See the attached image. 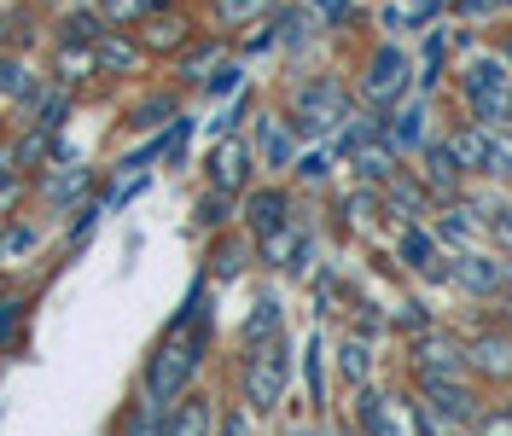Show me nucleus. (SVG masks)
<instances>
[{
	"instance_id": "obj_26",
	"label": "nucleus",
	"mask_w": 512,
	"mask_h": 436,
	"mask_svg": "<svg viewBox=\"0 0 512 436\" xmlns=\"http://www.w3.org/2000/svg\"><path fill=\"white\" fill-rule=\"evenodd\" d=\"M222 35H210V41H198V47H187V53H181V64H175V70H181V82H192V88H198V82H204V76H210V70H216V64H222Z\"/></svg>"
},
{
	"instance_id": "obj_36",
	"label": "nucleus",
	"mask_w": 512,
	"mask_h": 436,
	"mask_svg": "<svg viewBox=\"0 0 512 436\" xmlns=\"http://www.w3.org/2000/svg\"><path fill=\"white\" fill-rule=\"evenodd\" d=\"M35 221H18V227H6L0 233V262H12V256H24V250H35Z\"/></svg>"
},
{
	"instance_id": "obj_2",
	"label": "nucleus",
	"mask_w": 512,
	"mask_h": 436,
	"mask_svg": "<svg viewBox=\"0 0 512 436\" xmlns=\"http://www.w3.org/2000/svg\"><path fill=\"white\" fill-rule=\"evenodd\" d=\"M454 88L466 99L472 123L507 128V94H512V64L501 59V47H472L466 59H454Z\"/></svg>"
},
{
	"instance_id": "obj_17",
	"label": "nucleus",
	"mask_w": 512,
	"mask_h": 436,
	"mask_svg": "<svg viewBox=\"0 0 512 436\" xmlns=\"http://www.w3.org/2000/svg\"><path fill=\"white\" fill-rule=\"evenodd\" d=\"M286 221H291V192L286 187H251L245 192V227H251V239L286 227Z\"/></svg>"
},
{
	"instance_id": "obj_42",
	"label": "nucleus",
	"mask_w": 512,
	"mask_h": 436,
	"mask_svg": "<svg viewBox=\"0 0 512 436\" xmlns=\"http://www.w3.org/2000/svg\"><path fill=\"white\" fill-rule=\"evenodd\" d=\"M245 111H251V99H233V105H227L222 117L210 123V134H216V140H227V134H239V123H245Z\"/></svg>"
},
{
	"instance_id": "obj_33",
	"label": "nucleus",
	"mask_w": 512,
	"mask_h": 436,
	"mask_svg": "<svg viewBox=\"0 0 512 436\" xmlns=\"http://www.w3.org/2000/svg\"><path fill=\"white\" fill-rule=\"evenodd\" d=\"M146 0H99V18L111 24V30H128V24H146Z\"/></svg>"
},
{
	"instance_id": "obj_6",
	"label": "nucleus",
	"mask_w": 512,
	"mask_h": 436,
	"mask_svg": "<svg viewBox=\"0 0 512 436\" xmlns=\"http://www.w3.org/2000/svg\"><path fill=\"white\" fill-rule=\"evenodd\" d=\"M414 402L425 407V413L448 419L454 431H472V425H478V413L489 407V402H483V384H478V378H419V384H414Z\"/></svg>"
},
{
	"instance_id": "obj_10",
	"label": "nucleus",
	"mask_w": 512,
	"mask_h": 436,
	"mask_svg": "<svg viewBox=\"0 0 512 436\" xmlns=\"http://www.w3.org/2000/svg\"><path fill=\"white\" fill-rule=\"evenodd\" d=\"M466 361H472V378L478 384L507 390L512 384V326H478L466 338Z\"/></svg>"
},
{
	"instance_id": "obj_46",
	"label": "nucleus",
	"mask_w": 512,
	"mask_h": 436,
	"mask_svg": "<svg viewBox=\"0 0 512 436\" xmlns=\"http://www.w3.org/2000/svg\"><path fill=\"white\" fill-rule=\"evenodd\" d=\"M18 314H24V303H0V343L12 338V326H18Z\"/></svg>"
},
{
	"instance_id": "obj_5",
	"label": "nucleus",
	"mask_w": 512,
	"mask_h": 436,
	"mask_svg": "<svg viewBox=\"0 0 512 436\" xmlns=\"http://www.w3.org/2000/svg\"><path fill=\"white\" fill-rule=\"evenodd\" d=\"M414 88V59H408V47L402 41H390L384 35L379 47L361 59V76H355V99L367 105V111H390V105H402Z\"/></svg>"
},
{
	"instance_id": "obj_27",
	"label": "nucleus",
	"mask_w": 512,
	"mask_h": 436,
	"mask_svg": "<svg viewBox=\"0 0 512 436\" xmlns=\"http://www.w3.org/2000/svg\"><path fill=\"white\" fill-rule=\"evenodd\" d=\"M0 94L6 99H24L30 105L35 94H41V76H35L24 59H12V53H0Z\"/></svg>"
},
{
	"instance_id": "obj_47",
	"label": "nucleus",
	"mask_w": 512,
	"mask_h": 436,
	"mask_svg": "<svg viewBox=\"0 0 512 436\" xmlns=\"http://www.w3.org/2000/svg\"><path fill=\"white\" fill-rule=\"evenodd\" d=\"M501 291L512 297V256H501Z\"/></svg>"
},
{
	"instance_id": "obj_51",
	"label": "nucleus",
	"mask_w": 512,
	"mask_h": 436,
	"mask_svg": "<svg viewBox=\"0 0 512 436\" xmlns=\"http://www.w3.org/2000/svg\"><path fill=\"white\" fill-rule=\"evenodd\" d=\"M466 436H472V431H466Z\"/></svg>"
},
{
	"instance_id": "obj_45",
	"label": "nucleus",
	"mask_w": 512,
	"mask_h": 436,
	"mask_svg": "<svg viewBox=\"0 0 512 436\" xmlns=\"http://www.w3.org/2000/svg\"><path fill=\"white\" fill-rule=\"evenodd\" d=\"M18 192H24V175H0V216L18 204Z\"/></svg>"
},
{
	"instance_id": "obj_30",
	"label": "nucleus",
	"mask_w": 512,
	"mask_h": 436,
	"mask_svg": "<svg viewBox=\"0 0 512 436\" xmlns=\"http://www.w3.org/2000/svg\"><path fill=\"white\" fill-rule=\"evenodd\" d=\"M245 262H251V245L245 239H222V245L210 250V280H239L245 274Z\"/></svg>"
},
{
	"instance_id": "obj_34",
	"label": "nucleus",
	"mask_w": 512,
	"mask_h": 436,
	"mask_svg": "<svg viewBox=\"0 0 512 436\" xmlns=\"http://www.w3.org/2000/svg\"><path fill=\"white\" fill-rule=\"evenodd\" d=\"M233 204H239L233 192L210 187V192H204V198H198V227H222V221H227V210H233Z\"/></svg>"
},
{
	"instance_id": "obj_40",
	"label": "nucleus",
	"mask_w": 512,
	"mask_h": 436,
	"mask_svg": "<svg viewBox=\"0 0 512 436\" xmlns=\"http://www.w3.org/2000/svg\"><path fill=\"white\" fill-rule=\"evenodd\" d=\"M326 169H332V157H326V152H297V163H291V175H297L303 187H320V181H326Z\"/></svg>"
},
{
	"instance_id": "obj_28",
	"label": "nucleus",
	"mask_w": 512,
	"mask_h": 436,
	"mask_svg": "<svg viewBox=\"0 0 512 436\" xmlns=\"http://www.w3.org/2000/svg\"><path fill=\"white\" fill-rule=\"evenodd\" d=\"M483 233H489V245L501 250V256H512V192H495V198H489Z\"/></svg>"
},
{
	"instance_id": "obj_3",
	"label": "nucleus",
	"mask_w": 512,
	"mask_h": 436,
	"mask_svg": "<svg viewBox=\"0 0 512 436\" xmlns=\"http://www.w3.org/2000/svg\"><path fill=\"white\" fill-rule=\"evenodd\" d=\"M350 117H355V94L332 76V70L303 76L286 99V123L297 128V140H332Z\"/></svg>"
},
{
	"instance_id": "obj_11",
	"label": "nucleus",
	"mask_w": 512,
	"mask_h": 436,
	"mask_svg": "<svg viewBox=\"0 0 512 436\" xmlns=\"http://www.w3.org/2000/svg\"><path fill=\"white\" fill-rule=\"evenodd\" d=\"M448 285L460 291V297H472V303H495L501 297V256H489V250H454L448 256Z\"/></svg>"
},
{
	"instance_id": "obj_18",
	"label": "nucleus",
	"mask_w": 512,
	"mask_h": 436,
	"mask_svg": "<svg viewBox=\"0 0 512 436\" xmlns=\"http://www.w3.org/2000/svg\"><path fill=\"white\" fill-rule=\"evenodd\" d=\"M163 436H216V402L210 396H181L163 413Z\"/></svg>"
},
{
	"instance_id": "obj_8",
	"label": "nucleus",
	"mask_w": 512,
	"mask_h": 436,
	"mask_svg": "<svg viewBox=\"0 0 512 436\" xmlns=\"http://www.w3.org/2000/svg\"><path fill=\"white\" fill-rule=\"evenodd\" d=\"M355 436H419L414 431V402H402V396H390L379 384H361L355 390Z\"/></svg>"
},
{
	"instance_id": "obj_9",
	"label": "nucleus",
	"mask_w": 512,
	"mask_h": 436,
	"mask_svg": "<svg viewBox=\"0 0 512 436\" xmlns=\"http://www.w3.org/2000/svg\"><path fill=\"white\" fill-rule=\"evenodd\" d=\"M414 175H419V187L431 192V204L466 198V187H472V175L460 169V157L448 152V140H443V134H437V140H425V152L414 157Z\"/></svg>"
},
{
	"instance_id": "obj_43",
	"label": "nucleus",
	"mask_w": 512,
	"mask_h": 436,
	"mask_svg": "<svg viewBox=\"0 0 512 436\" xmlns=\"http://www.w3.org/2000/svg\"><path fill=\"white\" fill-rule=\"evenodd\" d=\"M216 436H256L251 413H222V419H216Z\"/></svg>"
},
{
	"instance_id": "obj_23",
	"label": "nucleus",
	"mask_w": 512,
	"mask_h": 436,
	"mask_svg": "<svg viewBox=\"0 0 512 436\" xmlns=\"http://www.w3.org/2000/svg\"><path fill=\"white\" fill-rule=\"evenodd\" d=\"M210 12H216V30H251L280 12V0H210Z\"/></svg>"
},
{
	"instance_id": "obj_37",
	"label": "nucleus",
	"mask_w": 512,
	"mask_h": 436,
	"mask_svg": "<svg viewBox=\"0 0 512 436\" xmlns=\"http://www.w3.org/2000/svg\"><path fill=\"white\" fill-rule=\"evenodd\" d=\"M303 373H309V407H326V367H320V338L309 343V355H303Z\"/></svg>"
},
{
	"instance_id": "obj_38",
	"label": "nucleus",
	"mask_w": 512,
	"mask_h": 436,
	"mask_svg": "<svg viewBox=\"0 0 512 436\" xmlns=\"http://www.w3.org/2000/svg\"><path fill=\"white\" fill-rule=\"evenodd\" d=\"M472 436H512V402H495L478 413V425H472Z\"/></svg>"
},
{
	"instance_id": "obj_12",
	"label": "nucleus",
	"mask_w": 512,
	"mask_h": 436,
	"mask_svg": "<svg viewBox=\"0 0 512 436\" xmlns=\"http://www.w3.org/2000/svg\"><path fill=\"white\" fill-rule=\"evenodd\" d=\"M396 256H402V268H408V274H419L425 285H448V250L437 245L431 221H402Z\"/></svg>"
},
{
	"instance_id": "obj_4",
	"label": "nucleus",
	"mask_w": 512,
	"mask_h": 436,
	"mask_svg": "<svg viewBox=\"0 0 512 436\" xmlns=\"http://www.w3.org/2000/svg\"><path fill=\"white\" fill-rule=\"evenodd\" d=\"M286 390H291V343H286V332H280V338L245 349L239 396H245V413H251V419H268V413H280Z\"/></svg>"
},
{
	"instance_id": "obj_15",
	"label": "nucleus",
	"mask_w": 512,
	"mask_h": 436,
	"mask_svg": "<svg viewBox=\"0 0 512 436\" xmlns=\"http://www.w3.org/2000/svg\"><path fill=\"white\" fill-rule=\"evenodd\" d=\"M251 169H256L251 140H239V134L216 140V152H210V187H222V192H233V198H245V192H251Z\"/></svg>"
},
{
	"instance_id": "obj_29",
	"label": "nucleus",
	"mask_w": 512,
	"mask_h": 436,
	"mask_svg": "<svg viewBox=\"0 0 512 436\" xmlns=\"http://www.w3.org/2000/svg\"><path fill=\"white\" fill-rule=\"evenodd\" d=\"M448 18L454 24H472V30H495L507 18V6L501 0H448Z\"/></svg>"
},
{
	"instance_id": "obj_49",
	"label": "nucleus",
	"mask_w": 512,
	"mask_h": 436,
	"mask_svg": "<svg viewBox=\"0 0 512 436\" xmlns=\"http://www.w3.org/2000/svg\"><path fill=\"white\" fill-rule=\"evenodd\" d=\"M146 6H152V12H163V6H175V0H146Z\"/></svg>"
},
{
	"instance_id": "obj_32",
	"label": "nucleus",
	"mask_w": 512,
	"mask_h": 436,
	"mask_svg": "<svg viewBox=\"0 0 512 436\" xmlns=\"http://www.w3.org/2000/svg\"><path fill=\"white\" fill-rule=\"evenodd\" d=\"M88 76H99L94 47H59V82L64 88H76V82H88Z\"/></svg>"
},
{
	"instance_id": "obj_13",
	"label": "nucleus",
	"mask_w": 512,
	"mask_h": 436,
	"mask_svg": "<svg viewBox=\"0 0 512 436\" xmlns=\"http://www.w3.org/2000/svg\"><path fill=\"white\" fill-rule=\"evenodd\" d=\"M384 140L414 163L425 152V140H437L431 134V94H414V99H402V105H390L384 111Z\"/></svg>"
},
{
	"instance_id": "obj_48",
	"label": "nucleus",
	"mask_w": 512,
	"mask_h": 436,
	"mask_svg": "<svg viewBox=\"0 0 512 436\" xmlns=\"http://www.w3.org/2000/svg\"><path fill=\"white\" fill-rule=\"evenodd\" d=\"M286 436H326V431H320V425H291Z\"/></svg>"
},
{
	"instance_id": "obj_39",
	"label": "nucleus",
	"mask_w": 512,
	"mask_h": 436,
	"mask_svg": "<svg viewBox=\"0 0 512 436\" xmlns=\"http://www.w3.org/2000/svg\"><path fill=\"white\" fill-rule=\"evenodd\" d=\"M239 76H245V70L222 59L216 70H210V76H204V82H198V88H204V99H222V94H233V88H239Z\"/></svg>"
},
{
	"instance_id": "obj_24",
	"label": "nucleus",
	"mask_w": 512,
	"mask_h": 436,
	"mask_svg": "<svg viewBox=\"0 0 512 436\" xmlns=\"http://www.w3.org/2000/svg\"><path fill=\"white\" fill-rule=\"evenodd\" d=\"M338 373H344V384H350V390L373 384V338L350 332V338L338 343Z\"/></svg>"
},
{
	"instance_id": "obj_20",
	"label": "nucleus",
	"mask_w": 512,
	"mask_h": 436,
	"mask_svg": "<svg viewBox=\"0 0 512 436\" xmlns=\"http://www.w3.org/2000/svg\"><path fill=\"white\" fill-rule=\"evenodd\" d=\"M88 187H94V169L88 163H59V175L41 187V198H47V210H70V204L88 198Z\"/></svg>"
},
{
	"instance_id": "obj_19",
	"label": "nucleus",
	"mask_w": 512,
	"mask_h": 436,
	"mask_svg": "<svg viewBox=\"0 0 512 436\" xmlns=\"http://www.w3.org/2000/svg\"><path fill=\"white\" fill-rule=\"evenodd\" d=\"M140 59H146V47H140V41H134L128 30H111V24H105V35L94 41L99 76H128V70H134Z\"/></svg>"
},
{
	"instance_id": "obj_44",
	"label": "nucleus",
	"mask_w": 512,
	"mask_h": 436,
	"mask_svg": "<svg viewBox=\"0 0 512 436\" xmlns=\"http://www.w3.org/2000/svg\"><path fill=\"white\" fill-rule=\"evenodd\" d=\"M105 216V210H99V204H88V210H82V221H76V227H70V245H88V233H94V221Z\"/></svg>"
},
{
	"instance_id": "obj_16",
	"label": "nucleus",
	"mask_w": 512,
	"mask_h": 436,
	"mask_svg": "<svg viewBox=\"0 0 512 436\" xmlns=\"http://www.w3.org/2000/svg\"><path fill=\"white\" fill-rule=\"evenodd\" d=\"M350 163H355V181H361V187H384L390 175H402V169H408V157L396 152V146H390L384 134L361 140V146L350 152Z\"/></svg>"
},
{
	"instance_id": "obj_1",
	"label": "nucleus",
	"mask_w": 512,
	"mask_h": 436,
	"mask_svg": "<svg viewBox=\"0 0 512 436\" xmlns=\"http://www.w3.org/2000/svg\"><path fill=\"white\" fill-rule=\"evenodd\" d=\"M210 349V309H204V280L187 291V309L175 314V326L158 338V349L146 355V402L175 407L192 390V378L204 367Z\"/></svg>"
},
{
	"instance_id": "obj_41",
	"label": "nucleus",
	"mask_w": 512,
	"mask_h": 436,
	"mask_svg": "<svg viewBox=\"0 0 512 436\" xmlns=\"http://www.w3.org/2000/svg\"><path fill=\"white\" fill-rule=\"evenodd\" d=\"M396 6L408 12V24H419V30L437 24V18H448V0H396Z\"/></svg>"
},
{
	"instance_id": "obj_50",
	"label": "nucleus",
	"mask_w": 512,
	"mask_h": 436,
	"mask_svg": "<svg viewBox=\"0 0 512 436\" xmlns=\"http://www.w3.org/2000/svg\"><path fill=\"white\" fill-rule=\"evenodd\" d=\"M41 6H47V0H41Z\"/></svg>"
},
{
	"instance_id": "obj_14",
	"label": "nucleus",
	"mask_w": 512,
	"mask_h": 436,
	"mask_svg": "<svg viewBox=\"0 0 512 436\" xmlns=\"http://www.w3.org/2000/svg\"><path fill=\"white\" fill-rule=\"evenodd\" d=\"M251 152L268 175H286L291 163H297V128H291L280 111H262L251 123Z\"/></svg>"
},
{
	"instance_id": "obj_7",
	"label": "nucleus",
	"mask_w": 512,
	"mask_h": 436,
	"mask_svg": "<svg viewBox=\"0 0 512 436\" xmlns=\"http://www.w3.org/2000/svg\"><path fill=\"white\" fill-rule=\"evenodd\" d=\"M408 373L419 378H472V361H466V338L460 332H443V326H425L408 343Z\"/></svg>"
},
{
	"instance_id": "obj_21",
	"label": "nucleus",
	"mask_w": 512,
	"mask_h": 436,
	"mask_svg": "<svg viewBox=\"0 0 512 436\" xmlns=\"http://www.w3.org/2000/svg\"><path fill=\"white\" fill-rule=\"evenodd\" d=\"M280 332H286V303H280V297H256L251 314H245V326H239V343L256 349V343L280 338Z\"/></svg>"
},
{
	"instance_id": "obj_25",
	"label": "nucleus",
	"mask_w": 512,
	"mask_h": 436,
	"mask_svg": "<svg viewBox=\"0 0 512 436\" xmlns=\"http://www.w3.org/2000/svg\"><path fill=\"white\" fill-rule=\"evenodd\" d=\"M99 35H105L99 6H70V12L59 18V47H94Z\"/></svg>"
},
{
	"instance_id": "obj_35",
	"label": "nucleus",
	"mask_w": 512,
	"mask_h": 436,
	"mask_svg": "<svg viewBox=\"0 0 512 436\" xmlns=\"http://www.w3.org/2000/svg\"><path fill=\"white\" fill-rule=\"evenodd\" d=\"M163 117H175V94H158V99H146V105H134L128 128H158Z\"/></svg>"
},
{
	"instance_id": "obj_31",
	"label": "nucleus",
	"mask_w": 512,
	"mask_h": 436,
	"mask_svg": "<svg viewBox=\"0 0 512 436\" xmlns=\"http://www.w3.org/2000/svg\"><path fill=\"white\" fill-rule=\"evenodd\" d=\"M315 12L320 30H355L361 24V0H303Z\"/></svg>"
},
{
	"instance_id": "obj_22",
	"label": "nucleus",
	"mask_w": 512,
	"mask_h": 436,
	"mask_svg": "<svg viewBox=\"0 0 512 436\" xmlns=\"http://www.w3.org/2000/svg\"><path fill=\"white\" fill-rule=\"evenodd\" d=\"M187 35H192L187 18L163 6V12H146V35H140V47H146V53H169V47L181 53V47H187Z\"/></svg>"
}]
</instances>
